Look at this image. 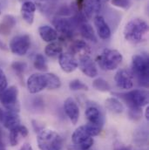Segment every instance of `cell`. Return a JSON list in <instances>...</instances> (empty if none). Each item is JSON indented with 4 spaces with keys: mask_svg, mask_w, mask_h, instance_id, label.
Returning <instances> with one entry per match:
<instances>
[{
    "mask_svg": "<svg viewBox=\"0 0 149 150\" xmlns=\"http://www.w3.org/2000/svg\"><path fill=\"white\" fill-rule=\"evenodd\" d=\"M27 89L31 93H37L44 89H58L61 86L60 79L54 74H34L26 82Z\"/></svg>",
    "mask_w": 149,
    "mask_h": 150,
    "instance_id": "6da1fadb",
    "label": "cell"
},
{
    "mask_svg": "<svg viewBox=\"0 0 149 150\" xmlns=\"http://www.w3.org/2000/svg\"><path fill=\"white\" fill-rule=\"evenodd\" d=\"M148 33V23L141 18H133L125 26L124 37L126 40L133 44H139L144 41Z\"/></svg>",
    "mask_w": 149,
    "mask_h": 150,
    "instance_id": "7a4b0ae2",
    "label": "cell"
},
{
    "mask_svg": "<svg viewBox=\"0 0 149 150\" xmlns=\"http://www.w3.org/2000/svg\"><path fill=\"white\" fill-rule=\"evenodd\" d=\"M131 74L138 84L143 87L148 86V55L147 53L136 54L132 59Z\"/></svg>",
    "mask_w": 149,
    "mask_h": 150,
    "instance_id": "3957f363",
    "label": "cell"
},
{
    "mask_svg": "<svg viewBox=\"0 0 149 150\" xmlns=\"http://www.w3.org/2000/svg\"><path fill=\"white\" fill-rule=\"evenodd\" d=\"M37 134V145L39 149L61 150L63 147V139L57 132L44 127Z\"/></svg>",
    "mask_w": 149,
    "mask_h": 150,
    "instance_id": "277c9868",
    "label": "cell"
},
{
    "mask_svg": "<svg viewBox=\"0 0 149 150\" xmlns=\"http://www.w3.org/2000/svg\"><path fill=\"white\" fill-rule=\"evenodd\" d=\"M118 98H120L129 108V109L141 108L148 104V93L146 90L136 89L126 93H114Z\"/></svg>",
    "mask_w": 149,
    "mask_h": 150,
    "instance_id": "5b68a950",
    "label": "cell"
},
{
    "mask_svg": "<svg viewBox=\"0 0 149 150\" xmlns=\"http://www.w3.org/2000/svg\"><path fill=\"white\" fill-rule=\"evenodd\" d=\"M123 59L122 54L113 49H105L98 57V64L101 69L112 71L118 68Z\"/></svg>",
    "mask_w": 149,
    "mask_h": 150,
    "instance_id": "8992f818",
    "label": "cell"
},
{
    "mask_svg": "<svg viewBox=\"0 0 149 150\" xmlns=\"http://www.w3.org/2000/svg\"><path fill=\"white\" fill-rule=\"evenodd\" d=\"M52 24L58 33L65 38L70 39L74 36L76 30L78 29V22L74 16L70 18L66 17H57L53 18Z\"/></svg>",
    "mask_w": 149,
    "mask_h": 150,
    "instance_id": "52a82bcc",
    "label": "cell"
},
{
    "mask_svg": "<svg viewBox=\"0 0 149 150\" xmlns=\"http://www.w3.org/2000/svg\"><path fill=\"white\" fill-rule=\"evenodd\" d=\"M0 102L7 111L18 112L20 105L18 101V89L15 86L6 87L0 93Z\"/></svg>",
    "mask_w": 149,
    "mask_h": 150,
    "instance_id": "ba28073f",
    "label": "cell"
},
{
    "mask_svg": "<svg viewBox=\"0 0 149 150\" xmlns=\"http://www.w3.org/2000/svg\"><path fill=\"white\" fill-rule=\"evenodd\" d=\"M73 146L71 150H89L93 145V139L88 134L84 126L78 127L72 135Z\"/></svg>",
    "mask_w": 149,
    "mask_h": 150,
    "instance_id": "9c48e42d",
    "label": "cell"
},
{
    "mask_svg": "<svg viewBox=\"0 0 149 150\" xmlns=\"http://www.w3.org/2000/svg\"><path fill=\"white\" fill-rule=\"evenodd\" d=\"M31 46V38L27 34H20L13 38L10 42L11 52L18 56H24Z\"/></svg>",
    "mask_w": 149,
    "mask_h": 150,
    "instance_id": "30bf717a",
    "label": "cell"
},
{
    "mask_svg": "<svg viewBox=\"0 0 149 150\" xmlns=\"http://www.w3.org/2000/svg\"><path fill=\"white\" fill-rule=\"evenodd\" d=\"M85 117L88 120V122L103 127L104 124V116L101 110L99 108L98 105L94 102H89L85 109Z\"/></svg>",
    "mask_w": 149,
    "mask_h": 150,
    "instance_id": "8fae6325",
    "label": "cell"
},
{
    "mask_svg": "<svg viewBox=\"0 0 149 150\" xmlns=\"http://www.w3.org/2000/svg\"><path fill=\"white\" fill-rule=\"evenodd\" d=\"M103 0H84L82 13L86 18H95L100 14L102 9Z\"/></svg>",
    "mask_w": 149,
    "mask_h": 150,
    "instance_id": "7c38bea8",
    "label": "cell"
},
{
    "mask_svg": "<svg viewBox=\"0 0 149 150\" xmlns=\"http://www.w3.org/2000/svg\"><path fill=\"white\" fill-rule=\"evenodd\" d=\"M133 77L130 71L126 69L119 70L114 77L115 83L117 86L120 89L128 90L133 86Z\"/></svg>",
    "mask_w": 149,
    "mask_h": 150,
    "instance_id": "4fadbf2b",
    "label": "cell"
},
{
    "mask_svg": "<svg viewBox=\"0 0 149 150\" xmlns=\"http://www.w3.org/2000/svg\"><path fill=\"white\" fill-rule=\"evenodd\" d=\"M59 62L62 70L67 74L73 73L78 67V60L70 52H62L59 56Z\"/></svg>",
    "mask_w": 149,
    "mask_h": 150,
    "instance_id": "5bb4252c",
    "label": "cell"
},
{
    "mask_svg": "<svg viewBox=\"0 0 149 150\" xmlns=\"http://www.w3.org/2000/svg\"><path fill=\"white\" fill-rule=\"evenodd\" d=\"M78 66L79 67L81 72L90 78H94L98 75V70L94 61L90 56H85L78 59Z\"/></svg>",
    "mask_w": 149,
    "mask_h": 150,
    "instance_id": "9a60e30c",
    "label": "cell"
},
{
    "mask_svg": "<svg viewBox=\"0 0 149 150\" xmlns=\"http://www.w3.org/2000/svg\"><path fill=\"white\" fill-rule=\"evenodd\" d=\"M28 134H29V131L27 127L24 125L20 124L18 127L12 128L11 130H10V136H9L11 146L12 147L17 146L20 142V141L27 137Z\"/></svg>",
    "mask_w": 149,
    "mask_h": 150,
    "instance_id": "2e32d148",
    "label": "cell"
},
{
    "mask_svg": "<svg viewBox=\"0 0 149 150\" xmlns=\"http://www.w3.org/2000/svg\"><path fill=\"white\" fill-rule=\"evenodd\" d=\"M70 53H72L77 59L78 58L80 59V58L85 57V56H90L91 49H90L89 45L85 41L76 40L71 45Z\"/></svg>",
    "mask_w": 149,
    "mask_h": 150,
    "instance_id": "e0dca14e",
    "label": "cell"
},
{
    "mask_svg": "<svg viewBox=\"0 0 149 150\" xmlns=\"http://www.w3.org/2000/svg\"><path fill=\"white\" fill-rule=\"evenodd\" d=\"M64 109L73 124H76L79 119V108L73 98H67L64 103Z\"/></svg>",
    "mask_w": 149,
    "mask_h": 150,
    "instance_id": "ac0fdd59",
    "label": "cell"
},
{
    "mask_svg": "<svg viewBox=\"0 0 149 150\" xmlns=\"http://www.w3.org/2000/svg\"><path fill=\"white\" fill-rule=\"evenodd\" d=\"M94 25L98 33V35L102 39H108L111 36V29L108 24L106 22L102 16H96L94 18Z\"/></svg>",
    "mask_w": 149,
    "mask_h": 150,
    "instance_id": "d6986e66",
    "label": "cell"
},
{
    "mask_svg": "<svg viewBox=\"0 0 149 150\" xmlns=\"http://www.w3.org/2000/svg\"><path fill=\"white\" fill-rule=\"evenodd\" d=\"M36 5L32 1H25L23 2V4L21 6V14L24 18V20L29 24L32 25L34 20V14L36 11Z\"/></svg>",
    "mask_w": 149,
    "mask_h": 150,
    "instance_id": "ffe728a7",
    "label": "cell"
},
{
    "mask_svg": "<svg viewBox=\"0 0 149 150\" xmlns=\"http://www.w3.org/2000/svg\"><path fill=\"white\" fill-rule=\"evenodd\" d=\"M4 127L7 129L11 130L12 128L20 125V118L18 112H11V111H4V117L1 121Z\"/></svg>",
    "mask_w": 149,
    "mask_h": 150,
    "instance_id": "44dd1931",
    "label": "cell"
},
{
    "mask_svg": "<svg viewBox=\"0 0 149 150\" xmlns=\"http://www.w3.org/2000/svg\"><path fill=\"white\" fill-rule=\"evenodd\" d=\"M35 5L44 15H50L57 7L58 0H35Z\"/></svg>",
    "mask_w": 149,
    "mask_h": 150,
    "instance_id": "7402d4cb",
    "label": "cell"
},
{
    "mask_svg": "<svg viewBox=\"0 0 149 150\" xmlns=\"http://www.w3.org/2000/svg\"><path fill=\"white\" fill-rule=\"evenodd\" d=\"M16 24V18L13 16L5 15L0 22V34L4 36L9 35L11 30L15 27Z\"/></svg>",
    "mask_w": 149,
    "mask_h": 150,
    "instance_id": "603a6c76",
    "label": "cell"
},
{
    "mask_svg": "<svg viewBox=\"0 0 149 150\" xmlns=\"http://www.w3.org/2000/svg\"><path fill=\"white\" fill-rule=\"evenodd\" d=\"M78 29L84 38H85L91 42H94V43L97 42V37L95 35L94 30L92 27V25L87 23V21H84V22L80 23L78 26Z\"/></svg>",
    "mask_w": 149,
    "mask_h": 150,
    "instance_id": "cb8c5ba5",
    "label": "cell"
},
{
    "mask_svg": "<svg viewBox=\"0 0 149 150\" xmlns=\"http://www.w3.org/2000/svg\"><path fill=\"white\" fill-rule=\"evenodd\" d=\"M38 33L41 38L48 43L53 42L58 38V33L57 31L49 26V25H42L38 28Z\"/></svg>",
    "mask_w": 149,
    "mask_h": 150,
    "instance_id": "d4e9b609",
    "label": "cell"
},
{
    "mask_svg": "<svg viewBox=\"0 0 149 150\" xmlns=\"http://www.w3.org/2000/svg\"><path fill=\"white\" fill-rule=\"evenodd\" d=\"M133 142L138 146L147 145L148 142V131L145 127L138 128L133 134Z\"/></svg>",
    "mask_w": 149,
    "mask_h": 150,
    "instance_id": "484cf974",
    "label": "cell"
},
{
    "mask_svg": "<svg viewBox=\"0 0 149 150\" xmlns=\"http://www.w3.org/2000/svg\"><path fill=\"white\" fill-rule=\"evenodd\" d=\"M63 51V47L61 45V44L59 42H51L49 45H46L45 49H44V52L46 54V56L50 57V58H57L59 57Z\"/></svg>",
    "mask_w": 149,
    "mask_h": 150,
    "instance_id": "4316f807",
    "label": "cell"
},
{
    "mask_svg": "<svg viewBox=\"0 0 149 150\" xmlns=\"http://www.w3.org/2000/svg\"><path fill=\"white\" fill-rule=\"evenodd\" d=\"M106 106L108 110L114 113H121L124 111V106L117 98H109L106 100Z\"/></svg>",
    "mask_w": 149,
    "mask_h": 150,
    "instance_id": "83f0119b",
    "label": "cell"
},
{
    "mask_svg": "<svg viewBox=\"0 0 149 150\" xmlns=\"http://www.w3.org/2000/svg\"><path fill=\"white\" fill-rule=\"evenodd\" d=\"M33 65H34V67L40 72H46L48 70L46 59H45L44 56L40 53L36 54V56L34 58Z\"/></svg>",
    "mask_w": 149,
    "mask_h": 150,
    "instance_id": "f1b7e54d",
    "label": "cell"
},
{
    "mask_svg": "<svg viewBox=\"0 0 149 150\" xmlns=\"http://www.w3.org/2000/svg\"><path fill=\"white\" fill-rule=\"evenodd\" d=\"M93 86L95 89H97L100 92H108L111 89L109 83L102 78H98V79H94L93 82Z\"/></svg>",
    "mask_w": 149,
    "mask_h": 150,
    "instance_id": "f546056e",
    "label": "cell"
},
{
    "mask_svg": "<svg viewBox=\"0 0 149 150\" xmlns=\"http://www.w3.org/2000/svg\"><path fill=\"white\" fill-rule=\"evenodd\" d=\"M86 132L88 133V134L92 137H94V136H97L100 134L101 132V127L98 126V125H95V124H93V123H90L88 122L85 126H84Z\"/></svg>",
    "mask_w": 149,
    "mask_h": 150,
    "instance_id": "4dcf8cb0",
    "label": "cell"
},
{
    "mask_svg": "<svg viewBox=\"0 0 149 150\" xmlns=\"http://www.w3.org/2000/svg\"><path fill=\"white\" fill-rule=\"evenodd\" d=\"M11 68L18 76H21L26 70L27 65L23 61H14L11 64Z\"/></svg>",
    "mask_w": 149,
    "mask_h": 150,
    "instance_id": "1f68e13d",
    "label": "cell"
},
{
    "mask_svg": "<svg viewBox=\"0 0 149 150\" xmlns=\"http://www.w3.org/2000/svg\"><path fill=\"white\" fill-rule=\"evenodd\" d=\"M69 87L71 90L73 91H80V90H88V86L83 83L82 81L78 80V79H73L69 83Z\"/></svg>",
    "mask_w": 149,
    "mask_h": 150,
    "instance_id": "d6a6232c",
    "label": "cell"
},
{
    "mask_svg": "<svg viewBox=\"0 0 149 150\" xmlns=\"http://www.w3.org/2000/svg\"><path fill=\"white\" fill-rule=\"evenodd\" d=\"M110 2L112 5L122 8L124 10L129 9L132 4V0H110Z\"/></svg>",
    "mask_w": 149,
    "mask_h": 150,
    "instance_id": "836d02e7",
    "label": "cell"
},
{
    "mask_svg": "<svg viewBox=\"0 0 149 150\" xmlns=\"http://www.w3.org/2000/svg\"><path fill=\"white\" fill-rule=\"evenodd\" d=\"M142 110L141 108H136V109H129L128 110V116L131 120L136 121L141 119Z\"/></svg>",
    "mask_w": 149,
    "mask_h": 150,
    "instance_id": "e575fe53",
    "label": "cell"
},
{
    "mask_svg": "<svg viewBox=\"0 0 149 150\" xmlns=\"http://www.w3.org/2000/svg\"><path fill=\"white\" fill-rule=\"evenodd\" d=\"M8 86L7 78L5 76V74L4 73L3 69L0 68V93L3 92Z\"/></svg>",
    "mask_w": 149,
    "mask_h": 150,
    "instance_id": "d590c367",
    "label": "cell"
},
{
    "mask_svg": "<svg viewBox=\"0 0 149 150\" xmlns=\"http://www.w3.org/2000/svg\"><path fill=\"white\" fill-rule=\"evenodd\" d=\"M32 105L34 110H43L44 108V101L41 98H36L32 100Z\"/></svg>",
    "mask_w": 149,
    "mask_h": 150,
    "instance_id": "8d00e7d4",
    "label": "cell"
},
{
    "mask_svg": "<svg viewBox=\"0 0 149 150\" xmlns=\"http://www.w3.org/2000/svg\"><path fill=\"white\" fill-rule=\"evenodd\" d=\"M114 150H132V147L126 146L120 142H116L114 145Z\"/></svg>",
    "mask_w": 149,
    "mask_h": 150,
    "instance_id": "74e56055",
    "label": "cell"
},
{
    "mask_svg": "<svg viewBox=\"0 0 149 150\" xmlns=\"http://www.w3.org/2000/svg\"><path fill=\"white\" fill-rule=\"evenodd\" d=\"M19 150H33V149H32V147L30 144L25 143V144H24V145L21 147V149Z\"/></svg>",
    "mask_w": 149,
    "mask_h": 150,
    "instance_id": "f35d334b",
    "label": "cell"
},
{
    "mask_svg": "<svg viewBox=\"0 0 149 150\" xmlns=\"http://www.w3.org/2000/svg\"><path fill=\"white\" fill-rule=\"evenodd\" d=\"M145 118H146V120H149V108L148 107L146 108V111H145Z\"/></svg>",
    "mask_w": 149,
    "mask_h": 150,
    "instance_id": "ab89813d",
    "label": "cell"
},
{
    "mask_svg": "<svg viewBox=\"0 0 149 150\" xmlns=\"http://www.w3.org/2000/svg\"><path fill=\"white\" fill-rule=\"evenodd\" d=\"M0 48H2V49H4V50H6V46L2 43L1 44V42H0Z\"/></svg>",
    "mask_w": 149,
    "mask_h": 150,
    "instance_id": "60d3db41",
    "label": "cell"
},
{
    "mask_svg": "<svg viewBox=\"0 0 149 150\" xmlns=\"http://www.w3.org/2000/svg\"><path fill=\"white\" fill-rule=\"evenodd\" d=\"M19 1H21V2H25V1H29V0H19Z\"/></svg>",
    "mask_w": 149,
    "mask_h": 150,
    "instance_id": "b9f144b4",
    "label": "cell"
},
{
    "mask_svg": "<svg viewBox=\"0 0 149 150\" xmlns=\"http://www.w3.org/2000/svg\"><path fill=\"white\" fill-rule=\"evenodd\" d=\"M0 15H1V9H0Z\"/></svg>",
    "mask_w": 149,
    "mask_h": 150,
    "instance_id": "7bdbcfd3",
    "label": "cell"
}]
</instances>
